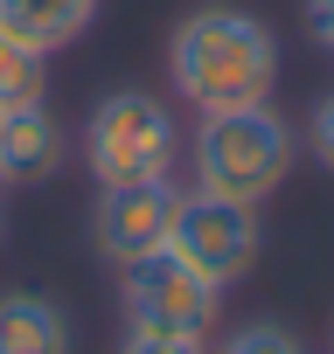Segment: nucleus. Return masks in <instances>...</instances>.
Returning <instances> with one entry per match:
<instances>
[{
  "instance_id": "f257e3e1",
  "label": "nucleus",
  "mask_w": 334,
  "mask_h": 354,
  "mask_svg": "<svg viewBox=\"0 0 334 354\" xmlns=\"http://www.w3.org/2000/svg\"><path fill=\"white\" fill-rule=\"evenodd\" d=\"M167 77L188 111H244L272 104L279 84V42L258 15L244 8H195L175 35H167Z\"/></svg>"
},
{
  "instance_id": "f03ea898",
  "label": "nucleus",
  "mask_w": 334,
  "mask_h": 354,
  "mask_svg": "<svg viewBox=\"0 0 334 354\" xmlns=\"http://www.w3.org/2000/svg\"><path fill=\"white\" fill-rule=\"evenodd\" d=\"M292 160H299V139H292V125H285L272 104L209 111V118L195 125V146H188L195 195L244 202V209H258L265 195H279V188H285Z\"/></svg>"
},
{
  "instance_id": "7ed1b4c3",
  "label": "nucleus",
  "mask_w": 334,
  "mask_h": 354,
  "mask_svg": "<svg viewBox=\"0 0 334 354\" xmlns=\"http://www.w3.org/2000/svg\"><path fill=\"white\" fill-rule=\"evenodd\" d=\"M84 167L98 174V188H139L175 174V118L153 91H112L98 97L84 125Z\"/></svg>"
},
{
  "instance_id": "20e7f679",
  "label": "nucleus",
  "mask_w": 334,
  "mask_h": 354,
  "mask_svg": "<svg viewBox=\"0 0 334 354\" xmlns=\"http://www.w3.org/2000/svg\"><path fill=\"white\" fill-rule=\"evenodd\" d=\"M258 209L244 202H216V195H182L175 236H167V257H182L195 278L209 285H237L258 264Z\"/></svg>"
},
{
  "instance_id": "39448f33",
  "label": "nucleus",
  "mask_w": 334,
  "mask_h": 354,
  "mask_svg": "<svg viewBox=\"0 0 334 354\" xmlns=\"http://www.w3.org/2000/svg\"><path fill=\"white\" fill-rule=\"evenodd\" d=\"M216 313H223V285L195 278L182 257L132 264V278H125V319H132V333H202L209 340Z\"/></svg>"
},
{
  "instance_id": "423d86ee",
  "label": "nucleus",
  "mask_w": 334,
  "mask_h": 354,
  "mask_svg": "<svg viewBox=\"0 0 334 354\" xmlns=\"http://www.w3.org/2000/svg\"><path fill=\"white\" fill-rule=\"evenodd\" d=\"M175 216H182V188H175V181H139V188H105L91 230H98V250L132 271V264L167 257Z\"/></svg>"
},
{
  "instance_id": "0eeeda50",
  "label": "nucleus",
  "mask_w": 334,
  "mask_h": 354,
  "mask_svg": "<svg viewBox=\"0 0 334 354\" xmlns=\"http://www.w3.org/2000/svg\"><path fill=\"white\" fill-rule=\"evenodd\" d=\"M56 160H63V132H56V118L42 104L0 118V188L42 181V174H56Z\"/></svg>"
},
{
  "instance_id": "6e6552de",
  "label": "nucleus",
  "mask_w": 334,
  "mask_h": 354,
  "mask_svg": "<svg viewBox=\"0 0 334 354\" xmlns=\"http://www.w3.org/2000/svg\"><path fill=\"white\" fill-rule=\"evenodd\" d=\"M91 15H98V0H0V35L28 42L35 56H56L91 28Z\"/></svg>"
},
{
  "instance_id": "1a4fd4ad",
  "label": "nucleus",
  "mask_w": 334,
  "mask_h": 354,
  "mask_svg": "<svg viewBox=\"0 0 334 354\" xmlns=\"http://www.w3.org/2000/svg\"><path fill=\"white\" fill-rule=\"evenodd\" d=\"M0 354H70L63 313L35 292H8L0 299Z\"/></svg>"
},
{
  "instance_id": "9d476101",
  "label": "nucleus",
  "mask_w": 334,
  "mask_h": 354,
  "mask_svg": "<svg viewBox=\"0 0 334 354\" xmlns=\"http://www.w3.org/2000/svg\"><path fill=\"white\" fill-rule=\"evenodd\" d=\"M42 91H49V63H42L28 42H8V35H0V118L42 104Z\"/></svg>"
},
{
  "instance_id": "9b49d317",
  "label": "nucleus",
  "mask_w": 334,
  "mask_h": 354,
  "mask_svg": "<svg viewBox=\"0 0 334 354\" xmlns=\"http://www.w3.org/2000/svg\"><path fill=\"white\" fill-rule=\"evenodd\" d=\"M223 354H306L285 326H272V319H251V326H237L230 340H223Z\"/></svg>"
},
{
  "instance_id": "f8f14e48",
  "label": "nucleus",
  "mask_w": 334,
  "mask_h": 354,
  "mask_svg": "<svg viewBox=\"0 0 334 354\" xmlns=\"http://www.w3.org/2000/svg\"><path fill=\"white\" fill-rule=\"evenodd\" d=\"M118 354H209L202 333H132Z\"/></svg>"
},
{
  "instance_id": "ddd939ff",
  "label": "nucleus",
  "mask_w": 334,
  "mask_h": 354,
  "mask_svg": "<svg viewBox=\"0 0 334 354\" xmlns=\"http://www.w3.org/2000/svg\"><path fill=\"white\" fill-rule=\"evenodd\" d=\"M306 139H313V160L334 174V97H320V104H313V132H306Z\"/></svg>"
},
{
  "instance_id": "4468645a",
  "label": "nucleus",
  "mask_w": 334,
  "mask_h": 354,
  "mask_svg": "<svg viewBox=\"0 0 334 354\" xmlns=\"http://www.w3.org/2000/svg\"><path fill=\"white\" fill-rule=\"evenodd\" d=\"M306 35H313V49L334 56V0H306Z\"/></svg>"
}]
</instances>
